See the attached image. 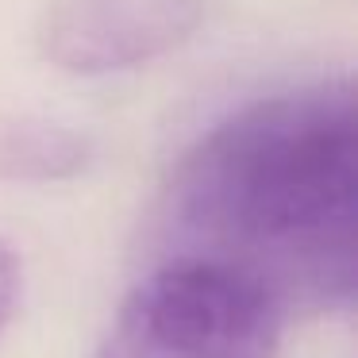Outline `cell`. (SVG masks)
<instances>
[{
	"label": "cell",
	"instance_id": "277c9868",
	"mask_svg": "<svg viewBox=\"0 0 358 358\" xmlns=\"http://www.w3.org/2000/svg\"><path fill=\"white\" fill-rule=\"evenodd\" d=\"M16 304H20V258L8 243L0 239V335L8 327Z\"/></svg>",
	"mask_w": 358,
	"mask_h": 358
},
{
	"label": "cell",
	"instance_id": "3957f363",
	"mask_svg": "<svg viewBox=\"0 0 358 358\" xmlns=\"http://www.w3.org/2000/svg\"><path fill=\"white\" fill-rule=\"evenodd\" d=\"M201 16L204 0H55L39 43L58 70L112 73L173 50Z\"/></svg>",
	"mask_w": 358,
	"mask_h": 358
},
{
	"label": "cell",
	"instance_id": "6da1fadb",
	"mask_svg": "<svg viewBox=\"0 0 358 358\" xmlns=\"http://www.w3.org/2000/svg\"><path fill=\"white\" fill-rule=\"evenodd\" d=\"M158 262L235 273L281 316L347 308L358 281V143L347 85L247 104L173 170Z\"/></svg>",
	"mask_w": 358,
	"mask_h": 358
},
{
	"label": "cell",
	"instance_id": "7a4b0ae2",
	"mask_svg": "<svg viewBox=\"0 0 358 358\" xmlns=\"http://www.w3.org/2000/svg\"><path fill=\"white\" fill-rule=\"evenodd\" d=\"M285 316L235 273L155 262L93 358H278Z\"/></svg>",
	"mask_w": 358,
	"mask_h": 358
}]
</instances>
